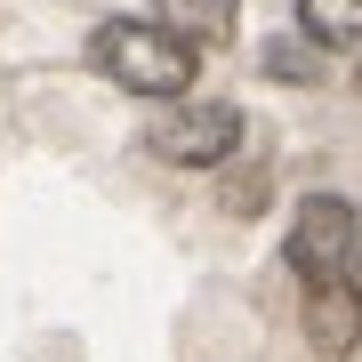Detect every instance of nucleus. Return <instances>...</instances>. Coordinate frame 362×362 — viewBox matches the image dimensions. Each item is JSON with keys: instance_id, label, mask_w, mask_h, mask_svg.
<instances>
[{"instance_id": "obj_9", "label": "nucleus", "mask_w": 362, "mask_h": 362, "mask_svg": "<svg viewBox=\"0 0 362 362\" xmlns=\"http://www.w3.org/2000/svg\"><path fill=\"white\" fill-rule=\"evenodd\" d=\"M354 266H362V258H354Z\"/></svg>"}, {"instance_id": "obj_4", "label": "nucleus", "mask_w": 362, "mask_h": 362, "mask_svg": "<svg viewBox=\"0 0 362 362\" xmlns=\"http://www.w3.org/2000/svg\"><path fill=\"white\" fill-rule=\"evenodd\" d=\"M306 338H314V354H322V362H346L354 338H362V290H354V282L306 290Z\"/></svg>"}, {"instance_id": "obj_3", "label": "nucleus", "mask_w": 362, "mask_h": 362, "mask_svg": "<svg viewBox=\"0 0 362 362\" xmlns=\"http://www.w3.org/2000/svg\"><path fill=\"white\" fill-rule=\"evenodd\" d=\"M145 145H153L161 161H177V169H218L233 145H242V113H233V105H161Z\"/></svg>"}, {"instance_id": "obj_2", "label": "nucleus", "mask_w": 362, "mask_h": 362, "mask_svg": "<svg viewBox=\"0 0 362 362\" xmlns=\"http://www.w3.org/2000/svg\"><path fill=\"white\" fill-rule=\"evenodd\" d=\"M282 258H290V274L306 290H322V282H346V266L362 258V218L338 194H314L306 209L290 218V242H282Z\"/></svg>"}, {"instance_id": "obj_8", "label": "nucleus", "mask_w": 362, "mask_h": 362, "mask_svg": "<svg viewBox=\"0 0 362 362\" xmlns=\"http://www.w3.org/2000/svg\"><path fill=\"white\" fill-rule=\"evenodd\" d=\"M258 202H266V177H258V169H250V177H226V209H233V218L258 209Z\"/></svg>"}, {"instance_id": "obj_6", "label": "nucleus", "mask_w": 362, "mask_h": 362, "mask_svg": "<svg viewBox=\"0 0 362 362\" xmlns=\"http://www.w3.org/2000/svg\"><path fill=\"white\" fill-rule=\"evenodd\" d=\"M298 33L314 49H362V0H298Z\"/></svg>"}, {"instance_id": "obj_7", "label": "nucleus", "mask_w": 362, "mask_h": 362, "mask_svg": "<svg viewBox=\"0 0 362 362\" xmlns=\"http://www.w3.org/2000/svg\"><path fill=\"white\" fill-rule=\"evenodd\" d=\"M266 73L274 81H314V40H306V49H298V40H274V49H266Z\"/></svg>"}, {"instance_id": "obj_1", "label": "nucleus", "mask_w": 362, "mask_h": 362, "mask_svg": "<svg viewBox=\"0 0 362 362\" xmlns=\"http://www.w3.org/2000/svg\"><path fill=\"white\" fill-rule=\"evenodd\" d=\"M89 65L105 81H121V89H137V97H185L202 49L177 40L169 25H145V16H105L89 33Z\"/></svg>"}, {"instance_id": "obj_5", "label": "nucleus", "mask_w": 362, "mask_h": 362, "mask_svg": "<svg viewBox=\"0 0 362 362\" xmlns=\"http://www.w3.org/2000/svg\"><path fill=\"white\" fill-rule=\"evenodd\" d=\"M161 25L194 49H226L233 40V0H161Z\"/></svg>"}]
</instances>
